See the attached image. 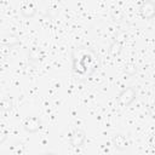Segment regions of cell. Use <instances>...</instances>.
<instances>
[{"mask_svg": "<svg viewBox=\"0 0 155 155\" xmlns=\"http://www.w3.org/2000/svg\"><path fill=\"white\" fill-rule=\"evenodd\" d=\"M1 110H2V109H1V104H0V113H1Z\"/></svg>", "mask_w": 155, "mask_h": 155, "instance_id": "8fae6325", "label": "cell"}, {"mask_svg": "<svg viewBox=\"0 0 155 155\" xmlns=\"http://www.w3.org/2000/svg\"><path fill=\"white\" fill-rule=\"evenodd\" d=\"M45 155H57V154H54V153H46Z\"/></svg>", "mask_w": 155, "mask_h": 155, "instance_id": "30bf717a", "label": "cell"}, {"mask_svg": "<svg viewBox=\"0 0 155 155\" xmlns=\"http://www.w3.org/2000/svg\"><path fill=\"white\" fill-rule=\"evenodd\" d=\"M21 13L25 18L34 17L35 13H36V6H35V4H33V2H25V4H23L22 7H21Z\"/></svg>", "mask_w": 155, "mask_h": 155, "instance_id": "5b68a950", "label": "cell"}, {"mask_svg": "<svg viewBox=\"0 0 155 155\" xmlns=\"http://www.w3.org/2000/svg\"><path fill=\"white\" fill-rule=\"evenodd\" d=\"M42 57V52L39 51L38 48H33L30 52H29V58L31 61H40Z\"/></svg>", "mask_w": 155, "mask_h": 155, "instance_id": "ba28073f", "label": "cell"}, {"mask_svg": "<svg viewBox=\"0 0 155 155\" xmlns=\"http://www.w3.org/2000/svg\"><path fill=\"white\" fill-rule=\"evenodd\" d=\"M140 11L145 18H153V16L155 13V4L153 1H147L142 5Z\"/></svg>", "mask_w": 155, "mask_h": 155, "instance_id": "8992f818", "label": "cell"}, {"mask_svg": "<svg viewBox=\"0 0 155 155\" xmlns=\"http://www.w3.org/2000/svg\"><path fill=\"white\" fill-rule=\"evenodd\" d=\"M23 128L29 133H35L41 128V120L38 116H29L24 120Z\"/></svg>", "mask_w": 155, "mask_h": 155, "instance_id": "3957f363", "label": "cell"}, {"mask_svg": "<svg viewBox=\"0 0 155 155\" xmlns=\"http://www.w3.org/2000/svg\"><path fill=\"white\" fill-rule=\"evenodd\" d=\"M113 145L117 149V150H126L128 147V140L124 134H115L111 138Z\"/></svg>", "mask_w": 155, "mask_h": 155, "instance_id": "277c9868", "label": "cell"}, {"mask_svg": "<svg viewBox=\"0 0 155 155\" xmlns=\"http://www.w3.org/2000/svg\"><path fill=\"white\" fill-rule=\"evenodd\" d=\"M85 140H86V133L82 130H80V128L73 130V132L70 133V139H69L71 147H74V148L82 147Z\"/></svg>", "mask_w": 155, "mask_h": 155, "instance_id": "7a4b0ae2", "label": "cell"}, {"mask_svg": "<svg viewBox=\"0 0 155 155\" xmlns=\"http://www.w3.org/2000/svg\"><path fill=\"white\" fill-rule=\"evenodd\" d=\"M136 96H137V92L133 87H127L125 88L122 92L119 93V96L116 97V101L122 107H127L130 105L134 99H136Z\"/></svg>", "mask_w": 155, "mask_h": 155, "instance_id": "6da1fadb", "label": "cell"}, {"mask_svg": "<svg viewBox=\"0 0 155 155\" xmlns=\"http://www.w3.org/2000/svg\"><path fill=\"white\" fill-rule=\"evenodd\" d=\"M6 139H7V131L0 130V144H2Z\"/></svg>", "mask_w": 155, "mask_h": 155, "instance_id": "9c48e42d", "label": "cell"}, {"mask_svg": "<svg viewBox=\"0 0 155 155\" xmlns=\"http://www.w3.org/2000/svg\"><path fill=\"white\" fill-rule=\"evenodd\" d=\"M121 48H122V45H121L117 40H114L113 44H111L110 47H109V53H110L111 56H116V54H119V53L121 52Z\"/></svg>", "mask_w": 155, "mask_h": 155, "instance_id": "52a82bcc", "label": "cell"}]
</instances>
